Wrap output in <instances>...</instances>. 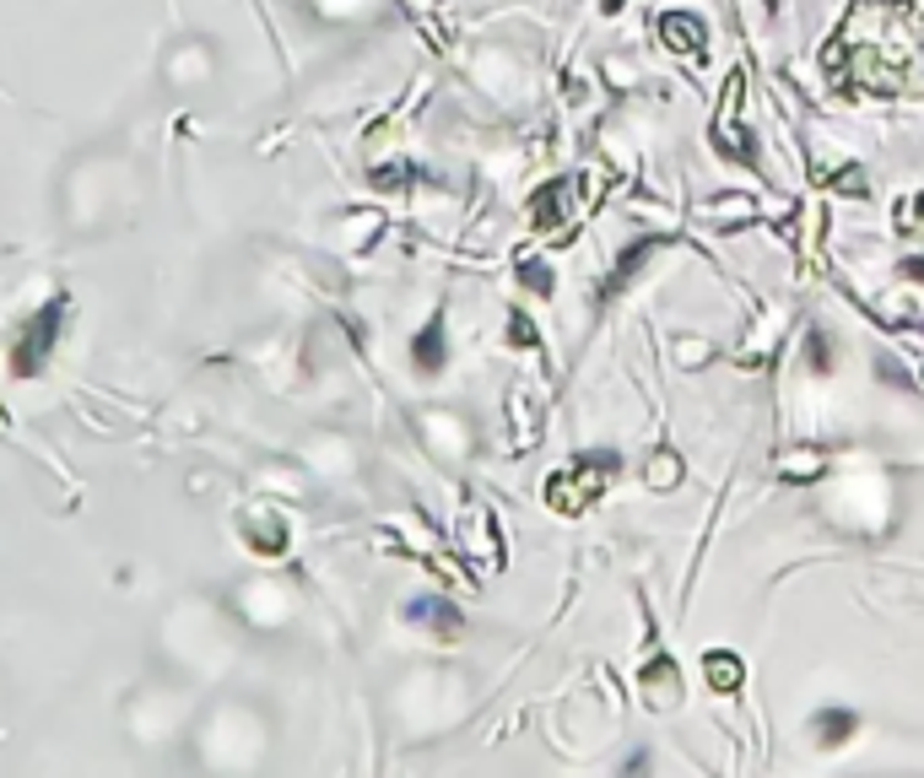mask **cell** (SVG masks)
<instances>
[{
    "mask_svg": "<svg viewBox=\"0 0 924 778\" xmlns=\"http://www.w3.org/2000/svg\"><path fill=\"white\" fill-rule=\"evenodd\" d=\"M779 341H784V314L779 309H762L757 314V330L747 325V346H741V363L747 368H762L773 352H779Z\"/></svg>",
    "mask_w": 924,
    "mask_h": 778,
    "instance_id": "7c38bea8",
    "label": "cell"
},
{
    "mask_svg": "<svg viewBox=\"0 0 924 778\" xmlns=\"http://www.w3.org/2000/svg\"><path fill=\"white\" fill-rule=\"evenodd\" d=\"M519 282L536 292V297H551V265L547 260H519Z\"/></svg>",
    "mask_w": 924,
    "mask_h": 778,
    "instance_id": "44dd1931",
    "label": "cell"
},
{
    "mask_svg": "<svg viewBox=\"0 0 924 778\" xmlns=\"http://www.w3.org/2000/svg\"><path fill=\"white\" fill-rule=\"evenodd\" d=\"M368 179H374L378 190H406V184L417 179V168H412V163H384V168H374Z\"/></svg>",
    "mask_w": 924,
    "mask_h": 778,
    "instance_id": "7402d4cb",
    "label": "cell"
},
{
    "mask_svg": "<svg viewBox=\"0 0 924 778\" xmlns=\"http://www.w3.org/2000/svg\"><path fill=\"white\" fill-rule=\"evenodd\" d=\"M833 465V454L822 444H795V449L779 454V482H822Z\"/></svg>",
    "mask_w": 924,
    "mask_h": 778,
    "instance_id": "4fadbf2b",
    "label": "cell"
},
{
    "mask_svg": "<svg viewBox=\"0 0 924 778\" xmlns=\"http://www.w3.org/2000/svg\"><path fill=\"white\" fill-rule=\"evenodd\" d=\"M406 622H417V627H427L438 644H455L460 638V627H465V616L444 600V595H417L412 606H406Z\"/></svg>",
    "mask_w": 924,
    "mask_h": 778,
    "instance_id": "9c48e42d",
    "label": "cell"
},
{
    "mask_svg": "<svg viewBox=\"0 0 924 778\" xmlns=\"http://www.w3.org/2000/svg\"><path fill=\"white\" fill-rule=\"evenodd\" d=\"M654 33H660V43H666L671 54H681V60H698L703 43H709L703 17H692V11H666V17L654 22Z\"/></svg>",
    "mask_w": 924,
    "mask_h": 778,
    "instance_id": "ba28073f",
    "label": "cell"
},
{
    "mask_svg": "<svg viewBox=\"0 0 924 778\" xmlns=\"http://www.w3.org/2000/svg\"><path fill=\"white\" fill-rule=\"evenodd\" d=\"M638 693H643V703L654 708V714H671V708H681V665H676L671 655H654L643 670H638Z\"/></svg>",
    "mask_w": 924,
    "mask_h": 778,
    "instance_id": "52a82bcc",
    "label": "cell"
},
{
    "mask_svg": "<svg viewBox=\"0 0 924 778\" xmlns=\"http://www.w3.org/2000/svg\"><path fill=\"white\" fill-rule=\"evenodd\" d=\"M752 216H757L752 195H714V201L703 205V222H709V228H747Z\"/></svg>",
    "mask_w": 924,
    "mask_h": 778,
    "instance_id": "ac0fdd59",
    "label": "cell"
},
{
    "mask_svg": "<svg viewBox=\"0 0 924 778\" xmlns=\"http://www.w3.org/2000/svg\"><path fill=\"white\" fill-rule=\"evenodd\" d=\"M460 552L476 568H504V531L487 503H465L460 514Z\"/></svg>",
    "mask_w": 924,
    "mask_h": 778,
    "instance_id": "8992f818",
    "label": "cell"
},
{
    "mask_svg": "<svg viewBox=\"0 0 924 778\" xmlns=\"http://www.w3.org/2000/svg\"><path fill=\"white\" fill-rule=\"evenodd\" d=\"M924 228V195H903L897 201V233H920Z\"/></svg>",
    "mask_w": 924,
    "mask_h": 778,
    "instance_id": "603a6c76",
    "label": "cell"
},
{
    "mask_svg": "<svg viewBox=\"0 0 924 778\" xmlns=\"http://www.w3.org/2000/svg\"><path fill=\"white\" fill-rule=\"evenodd\" d=\"M703 357H709L703 341H676V363H681V368H703Z\"/></svg>",
    "mask_w": 924,
    "mask_h": 778,
    "instance_id": "484cf974",
    "label": "cell"
},
{
    "mask_svg": "<svg viewBox=\"0 0 924 778\" xmlns=\"http://www.w3.org/2000/svg\"><path fill=\"white\" fill-rule=\"evenodd\" d=\"M65 314H71V297L54 292L49 303H39V309L22 320L17 341H11V373H17V378H39V373L49 368L54 341H60V330H65Z\"/></svg>",
    "mask_w": 924,
    "mask_h": 778,
    "instance_id": "3957f363",
    "label": "cell"
},
{
    "mask_svg": "<svg viewBox=\"0 0 924 778\" xmlns=\"http://www.w3.org/2000/svg\"><path fill=\"white\" fill-rule=\"evenodd\" d=\"M412 363H417V373H444V363H449V335H444V314H433L427 325L417 330V341H412Z\"/></svg>",
    "mask_w": 924,
    "mask_h": 778,
    "instance_id": "5bb4252c",
    "label": "cell"
},
{
    "mask_svg": "<svg viewBox=\"0 0 924 778\" xmlns=\"http://www.w3.org/2000/svg\"><path fill=\"white\" fill-rule=\"evenodd\" d=\"M903 276H908V282H924V254H908V260H903Z\"/></svg>",
    "mask_w": 924,
    "mask_h": 778,
    "instance_id": "4316f807",
    "label": "cell"
},
{
    "mask_svg": "<svg viewBox=\"0 0 924 778\" xmlns=\"http://www.w3.org/2000/svg\"><path fill=\"white\" fill-rule=\"evenodd\" d=\"M703 681H709V693L735 697L747 687V659L735 649H703Z\"/></svg>",
    "mask_w": 924,
    "mask_h": 778,
    "instance_id": "8fae6325",
    "label": "cell"
},
{
    "mask_svg": "<svg viewBox=\"0 0 924 778\" xmlns=\"http://www.w3.org/2000/svg\"><path fill=\"white\" fill-rule=\"evenodd\" d=\"M508 341H514L519 352H530V346H541V335H536V325H530L525 314H508Z\"/></svg>",
    "mask_w": 924,
    "mask_h": 778,
    "instance_id": "d4e9b609",
    "label": "cell"
},
{
    "mask_svg": "<svg viewBox=\"0 0 924 778\" xmlns=\"http://www.w3.org/2000/svg\"><path fill=\"white\" fill-rule=\"evenodd\" d=\"M666 249H671V239H638L632 249H622V260H617V265H611V276H606V297L628 287L632 276H638V271H643L654 254H666Z\"/></svg>",
    "mask_w": 924,
    "mask_h": 778,
    "instance_id": "9a60e30c",
    "label": "cell"
},
{
    "mask_svg": "<svg viewBox=\"0 0 924 778\" xmlns=\"http://www.w3.org/2000/svg\"><path fill=\"white\" fill-rule=\"evenodd\" d=\"M920 378H924V373H920Z\"/></svg>",
    "mask_w": 924,
    "mask_h": 778,
    "instance_id": "f1b7e54d",
    "label": "cell"
},
{
    "mask_svg": "<svg viewBox=\"0 0 924 778\" xmlns=\"http://www.w3.org/2000/svg\"><path fill=\"white\" fill-rule=\"evenodd\" d=\"M854 714L849 708H822L816 719H811V736H816V746H843V740L854 736Z\"/></svg>",
    "mask_w": 924,
    "mask_h": 778,
    "instance_id": "d6986e66",
    "label": "cell"
},
{
    "mask_svg": "<svg viewBox=\"0 0 924 778\" xmlns=\"http://www.w3.org/2000/svg\"><path fill=\"white\" fill-rule=\"evenodd\" d=\"M622 6H628V0H600V11H606V17H617Z\"/></svg>",
    "mask_w": 924,
    "mask_h": 778,
    "instance_id": "83f0119b",
    "label": "cell"
},
{
    "mask_svg": "<svg viewBox=\"0 0 924 778\" xmlns=\"http://www.w3.org/2000/svg\"><path fill=\"white\" fill-rule=\"evenodd\" d=\"M805 363H811V368L816 373H833V363H839V357H833V341H827V330H805Z\"/></svg>",
    "mask_w": 924,
    "mask_h": 778,
    "instance_id": "ffe728a7",
    "label": "cell"
},
{
    "mask_svg": "<svg viewBox=\"0 0 924 778\" xmlns=\"http://www.w3.org/2000/svg\"><path fill=\"white\" fill-rule=\"evenodd\" d=\"M611 476H622V454L611 449H595V454H573L557 476L547 482V503L557 514H568V519H579L589 508V497L595 492L611 487Z\"/></svg>",
    "mask_w": 924,
    "mask_h": 778,
    "instance_id": "7a4b0ae2",
    "label": "cell"
},
{
    "mask_svg": "<svg viewBox=\"0 0 924 778\" xmlns=\"http://www.w3.org/2000/svg\"><path fill=\"white\" fill-rule=\"evenodd\" d=\"M822 65L865 92H924V0H854Z\"/></svg>",
    "mask_w": 924,
    "mask_h": 778,
    "instance_id": "6da1fadb",
    "label": "cell"
},
{
    "mask_svg": "<svg viewBox=\"0 0 924 778\" xmlns=\"http://www.w3.org/2000/svg\"><path fill=\"white\" fill-rule=\"evenodd\" d=\"M244 535H250V546L260 557H282V546H287V525L276 514H265V508L244 519Z\"/></svg>",
    "mask_w": 924,
    "mask_h": 778,
    "instance_id": "2e32d148",
    "label": "cell"
},
{
    "mask_svg": "<svg viewBox=\"0 0 924 778\" xmlns=\"http://www.w3.org/2000/svg\"><path fill=\"white\" fill-rule=\"evenodd\" d=\"M681 476H687V471H681V454H676L671 444H660V449L643 459V487L676 492V487H681Z\"/></svg>",
    "mask_w": 924,
    "mask_h": 778,
    "instance_id": "e0dca14e",
    "label": "cell"
},
{
    "mask_svg": "<svg viewBox=\"0 0 924 778\" xmlns=\"http://www.w3.org/2000/svg\"><path fill=\"white\" fill-rule=\"evenodd\" d=\"M833 190H843V195H865V179H860V168L849 163V168H833V173H822Z\"/></svg>",
    "mask_w": 924,
    "mask_h": 778,
    "instance_id": "cb8c5ba5",
    "label": "cell"
},
{
    "mask_svg": "<svg viewBox=\"0 0 924 778\" xmlns=\"http://www.w3.org/2000/svg\"><path fill=\"white\" fill-rule=\"evenodd\" d=\"M741 103H747V71H730L724 87H719L714 130H709L714 152H719V158H730V163H752V158H757L752 135H747V124H741Z\"/></svg>",
    "mask_w": 924,
    "mask_h": 778,
    "instance_id": "277c9868",
    "label": "cell"
},
{
    "mask_svg": "<svg viewBox=\"0 0 924 778\" xmlns=\"http://www.w3.org/2000/svg\"><path fill=\"white\" fill-rule=\"evenodd\" d=\"M508 427H514L508 449H530V444L541 438V406H536V395H530L525 384L508 390Z\"/></svg>",
    "mask_w": 924,
    "mask_h": 778,
    "instance_id": "30bf717a",
    "label": "cell"
},
{
    "mask_svg": "<svg viewBox=\"0 0 924 778\" xmlns=\"http://www.w3.org/2000/svg\"><path fill=\"white\" fill-rule=\"evenodd\" d=\"M530 228L536 233H551V239H568L573 233V222H585L589 205L579 201V190H573V179H547L536 195H530Z\"/></svg>",
    "mask_w": 924,
    "mask_h": 778,
    "instance_id": "5b68a950",
    "label": "cell"
}]
</instances>
